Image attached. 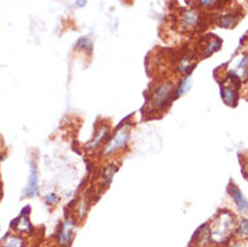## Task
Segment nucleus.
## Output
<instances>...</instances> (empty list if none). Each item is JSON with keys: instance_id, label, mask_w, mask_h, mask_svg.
Masks as SVG:
<instances>
[{"instance_id": "nucleus-5", "label": "nucleus", "mask_w": 248, "mask_h": 247, "mask_svg": "<svg viewBox=\"0 0 248 247\" xmlns=\"http://www.w3.org/2000/svg\"><path fill=\"white\" fill-rule=\"evenodd\" d=\"M128 136H130V132H128V129H127V127L119 130L118 132L115 134V136L108 142L106 150H104V153H106V154H109V153H113V151H116L119 148H124L127 141H128Z\"/></svg>"}, {"instance_id": "nucleus-1", "label": "nucleus", "mask_w": 248, "mask_h": 247, "mask_svg": "<svg viewBox=\"0 0 248 247\" xmlns=\"http://www.w3.org/2000/svg\"><path fill=\"white\" fill-rule=\"evenodd\" d=\"M208 234L211 245L217 247L228 246L236 234L235 215L228 210H221L216 217L208 223Z\"/></svg>"}, {"instance_id": "nucleus-15", "label": "nucleus", "mask_w": 248, "mask_h": 247, "mask_svg": "<svg viewBox=\"0 0 248 247\" xmlns=\"http://www.w3.org/2000/svg\"><path fill=\"white\" fill-rule=\"evenodd\" d=\"M107 135H108V129H107V127H103V129L100 130L99 135L94 138V141H93L92 145H91V146H92V148H97L100 143L103 142V139H106Z\"/></svg>"}, {"instance_id": "nucleus-7", "label": "nucleus", "mask_w": 248, "mask_h": 247, "mask_svg": "<svg viewBox=\"0 0 248 247\" xmlns=\"http://www.w3.org/2000/svg\"><path fill=\"white\" fill-rule=\"evenodd\" d=\"M38 192V170L35 164L32 162L31 164L30 169V179H29V182H27V186H26L25 195L27 196H34Z\"/></svg>"}, {"instance_id": "nucleus-6", "label": "nucleus", "mask_w": 248, "mask_h": 247, "mask_svg": "<svg viewBox=\"0 0 248 247\" xmlns=\"http://www.w3.org/2000/svg\"><path fill=\"white\" fill-rule=\"evenodd\" d=\"M228 193H230V196L233 200V203H235L236 208H237V211L240 214L248 212V200L243 195L242 191L233 182H230V185H228Z\"/></svg>"}, {"instance_id": "nucleus-11", "label": "nucleus", "mask_w": 248, "mask_h": 247, "mask_svg": "<svg viewBox=\"0 0 248 247\" xmlns=\"http://www.w3.org/2000/svg\"><path fill=\"white\" fill-rule=\"evenodd\" d=\"M1 247H26V242L19 235H8L1 242Z\"/></svg>"}, {"instance_id": "nucleus-2", "label": "nucleus", "mask_w": 248, "mask_h": 247, "mask_svg": "<svg viewBox=\"0 0 248 247\" xmlns=\"http://www.w3.org/2000/svg\"><path fill=\"white\" fill-rule=\"evenodd\" d=\"M239 87H240V80L232 73L224 79L221 82V98L225 104L236 105L239 98V92H237Z\"/></svg>"}, {"instance_id": "nucleus-4", "label": "nucleus", "mask_w": 248, "mask_h": 247, "mask_svg": "<svg viewBox=\"0 0 248 247\" xmlns=\"http://www.w3.org/2000/svg\"><path fill=\"white\" fill-rule=\"evenodd\" d=\"M75 230L76 223L72 219L63 220L61 227H60V231H58V235H57V241L60 243V246H70V243L73 241V236H75Z\"/></svg>"}, {"instance_id": "nucleus-12", "label": "nucleus", "mask_w": 248, "mask_h": 247, "mask_svg": "<svg viewBox=\"0 0 248 247\" xmlns=\"http://www.w3.org/2000/svg\"><path fill=\"white\" fill-rule=\"evenodd\" d=\"M220 48H221V41H220L218 38H216V35H212V38L209 39V42L206 45V48H204V57L211 56V54H213V53L217 51Z\"/></svg>"}, {"instance_id": "nucleus-10", "label": "nucleus", "mask_w": 248, "mask_h": 247, "mask_svg": "<svg viewBox=\"0 0 248 247\" xmlns=\"http://www.w3.org/2000/svg\"><path fill=\"white\" fill-rule=\"evenodd\" d=\"M200 22H201V18H200L199 14L196 11H187L184 15V19H182V26L185 29L192 30V29H196L200 25Z\"/></svg>"}, {"instance_id": "nucleus-14", "label": "nucleus", "mask_w": 248, "mask_h": 247, "mask_svg": "<svg viewBox=\"0 0 248 247\" xmlns=\"http://www.w3.org/2000/svg\"><path fill=\"white\" fill-rule=\"evenodd\" d=\"M190 85H192V79L187 76V77H185L184 80L181 81L180 88H178V89H177V92H175V98H177V96H180V95H182V93H185L186 91H189Z\"/></svg>"}, {"instance_id": "nucleus-9", "label": "nucleus", "mask_w": 248, "mask_h": 247, "mask_svg": "<svg viewBox=\"0 0 248 247\" xmlns=\"http://www.w3.org/2000/svg\"><path fill=\"white\" fill-rule=\"evenodd\" d=\"M26 210L27 208H25V211L20 214V216L18 217V219H15V222L13 223V227L18 232H31L32 231V226H31L30 220H29V217L26 216Z\"/></svg>"}, {"instance_id": "nucleus-8", "label": "nucleus", "mask_w": 248, "mask_h": 247, "mask_svg": "<svg viewBox=\"0 0 248 247\" xmlns=\"http://www.w3.org/2000/svg\"><path fill=\"white\" fill-rule=\"evenodd\" d=\"M233 76H236L239 80L242 81L244 79H247L248 76V56L244 54L239 58V61L236 64V66L233 68V72H232Z\"/></svg>"}, {"instance_id": "nucleus-17", "label": "nucleus", "mask_w": 248, "mask_h": 247, "mask_svg": "<svg viewBox=\"0 0 248 247\" xmlns=\"http://www.w3.org/2000/svg\"><path fill=\"white\" fill-rule=\"evenodd\" d=\"M57 201V196L56 195H50L46 198V203H50V204H54Z\"/></svg>"}, {"instance_id": "nucleus-3", "label": "nucleus", "mask_w": 248, "mask_h": 247, "mask_svg": "<svg viewBox=\"0 0 248 247\" xmlns=\"http://www.w3.org/2000/svg\"><path fill=\"white\" fill-rule=\"evenodd\" d=\"M174 88L170 82H163L159 87L155 89L154 96L151 99L153 107L159 110V108H165L170 100L173 99Z\"/></svg>"}, {"instance_id": "nucleus-13", "label": "nucleus", "mask_w": 248, "mask_h": 247, "mask_svg": "<svg viewBox=\"0 0 248 247\" xmlns=\"http://www.w3.org/2000/svg\"><path fill=\"white\" fill-rule=\"evenodd\" d=\"M239 238L246 239L248 238V217H242L239 222H236V234Z\"/></svg>"}, {"instance_id": "nucleus-16", "label": "nucleus", "mask_w": 248, "mask_h": 247, "mask_svg": "<svg viewBox=\"0 0 248 247\" xmlns=\"http://www.w3.org/2000/svg\"><path fill=\"white\" fill-rule=\"evenodd\" d=\"M115 170H116V169H113V167H107L106 170H104V177H106L107 180V184H109V182H111V179L113 177Z\"/></svg>"}]
</instances>
